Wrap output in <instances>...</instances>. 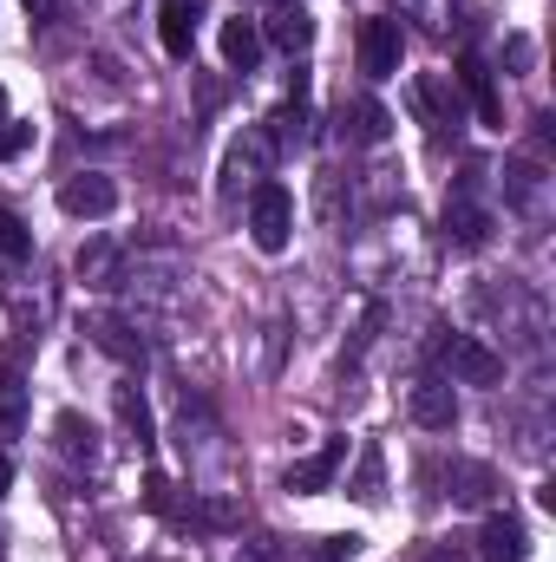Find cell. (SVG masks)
I'll return each instance as SVG.
<instances>
[{
  "mask_svg": "<svg viewBox=\"0 0 556 562\" xmlns=\"http://www.w3.org/2000/svg\"><path fill=\"white\" fill-rule=\"evenodd\" d=\"M26 13H33V20H53V13H59V0H26Z\"/></svg>",
  "mask_w": 556,
  "mask_h": 562,
  "instance_id": "28",
  "label": "cell"
},
{
  "mask_svg": "<svg viewBox=\"0 0 556 562\" xmlns=\"http://www.w3.org/2000/svg\"><path fill=\"white\" fill-rule=\"evenodd\" d=\"M59 210H66V216H79V223H99V216H112V210H119V183H112L105 170H79V177H66V183H59Z\"/></svg>",
  "mask_w": 556,
  "mask_h": 562,
  "instance_id": "4",
  "label": "cell"
},
{
  "mask_svg": "<svg viewBox=\"0 0 556 562\" xmlns=\"http://www.w3.org/2000/svg\"><path fill=\"white\" fill-rule=\"evenodd\" d=\"M0 256H7V262H26V256H33V236H26V223H20L13 210H0Z\"/></svg>",
  "mask_w": 556,
  "mask_h": 562,
  "instance_id": "20",
  "label": "cell"
},
{
  "mask_svg": "<svg viewBox=\"0 0 556 562\" xmlns=\"http://www.w3.org/2000/svg\"><path fill=\"white\" fill-rule=\"evenodd\" d=\"M73 269H79L86 288H119V281H125V256H119L105 236H92V243L79 249V262H73Z\"/></svg>",
  "mask_w": 556,
  "mask_h": 562,
  "instance_id": "14",
  "label": "cell"
},
{
  "mask_svg": "<svg viewBox=\"0 0 556 562\" xmlns=\"http://www.w3.org/2000/svg\"><path fill=\"white\" fill-rule=\"evenodd\" d=\"M216 46H223V66H230V72H249L256 53H263V26L236 13V20H223V40H216Z\"/></svg>",
  "mask_w": 556,
  "mask_h": 562,
  "instance_id": "15",
  "label": "cell"
},
{
  "mask_svg": "<svg viewBox=\"0 0 556 562\" xmlns=\"http://www.w3.org/2000/svg\"><path fill=\"white\" fill-rule=\"evenodd\" d=\"M360 557V537H327L321 543V562H354Z\"/></svg>",
  "mask_w": 556,
  "mask_h": 562,
  "instance_id": "26",
  "label": "cell"
},
{
  "mask_svg": "<svg viewBox=\"0 0 556 562\" xmlns=\"http://www.w3.org/2000/svg\"><path fill=\"white\" fill-rule=\"evenodd\" d=\"M197 13H203V0H164L157 40H164L170 59H190V53H197Z\"/></svg>",
  "mask_w": 556,
  "mask_h": 562,
  "instance_id": "11",
  "label": "cell"
},
{
  "mask_svg": "<svg viewBox=\"0 0 556 562\" xmlns=\"http://www.w3.org/2000/svg\"><path fill=\"white\" fill-rule=\"evenodd\" d=\"M53 445H59V458H73V464H92V458H99V431L79 419V413H59V419H53Z\"/></svg>",
  "mask_w": 556,
  "mask_h": 562,
  "instance_id": "17",
  "label": "cell"
},
{
  "mask_svg": "<svg viewBox=\"0 0 556 562\" xmlns=\"http://www.w3.org/2000/svg\"><path fill=\"white\" fill-rule=\"evenodd\" d=\"M478 550H485V562H524L531 543H524V524H518V517H498V510H491V517H485Z\"/></svg>",
  "mask_w": 556,
  "mask_h": 562,
  "instance_id": "16",
  "label": "cell"
},
{
  "mask_svg": "<svg viewBox=\"0 0 556 562\" xmlns=\"http://www.w3.org/2000/svg\"><path fill=\"white\" fill-rule=\"evenodd\" d=\"M445 367H452V386H498L504 380V360L485 340H471V334H458L445 347Z\"/></svg>",
  "mask_w": 556,
  "mask_h": 562,
  "instance_id": "6",
  "label": "cell"
},
{
  "mask_svg": "<svg viewBox=\"0 0 556 562\" xmlns=\"http://www.w3.org/2000/svg\"><path fill=\"white\" fill-rule=\"evenodd\" d=\"M86 334H92V347H105L112 360L144 367V334L125 321V314H86Z\"/></svg>",
  "mask_w": 556,
  "mask_h": 562,
  "instance_id": "9",
  "label": "cell"
},
{
  "mask_svg": "<svg viewBox=\"0 0 556 562\" xmlns=\"http://www.w3.org/2000/svg\"><path fill=\"white\" fill-rule=\"evenodd\" d=\"M269 170H276V132H269V125H249L243 138L223 150V196L236 203L243 190L269 183Z\"/></svg>",
  "mask_w": 556,
  "mask_h": 562,
  "instance_id": "1",
  "label": "cell"
},
{
  "mask_svg": "<svg viewBox=\"0 0 556 562\" xmlns=\"http://www.w3.org/2000/svg\"><path fill=\"white\" fill-rule=\"evenodd\" d=\"M119 419H125V431H132L138 445H151V413H144V400L132 386H119Z\"/></svg>",
  "mask_w": 556,
  "mask_h": 562,
  "instance_id": "21",
  "label": "cell"
},
{
  "mask_svg": "<svg viewBox=\"0 0 556 562\" xmlns=\"http://www.w3.org/2000/svg\"><path fill=\"white\" fill-rule=\"evenodd\" d=\"M0 112H7V92H0Z\"/></svg>",
  "mask_w": 556,
  "mask_h": 562,
  "instance_id": "31",
  "label": "cell"
},
{
  "mask_svg": "<svg viewBox=\"0 0 556 562\" xmlns=\"http://www.w3.org/2000/svg\"><path fill=\"white\" fill-rule=\"evenodd\" d=\"M400 13H407V20H419V26H432V33L452 20V7H445V0H400Z\"/></svg>",
  "mask_w": 556,
  "mask_h": 562,
  "instance_id": "23",
  "label": "cell"
},
{
  "mask_svg": "<svg viewBox=\"0 0 556 562\" xmlns=\"http://www.w3.org/2000/svg\"><path fill=\"white\" fill-rule=\"evenodd\" d=\"M458 86L471 92V105H478V119H485V125H504V99H498L491 66H485L478 53H465V59H458Z\"/></svg>",
  "mask_w": 556,
  "mask_h": 562,
  "instance_id": "13",
  "label": "cell"
},
{
  "mask_svg": "<svg viewBox=\"0 0 556 562\" xmlns=\"http://www.w3.org/2000/svg\"><path fill=\"white\" fill-rule=\"evenodd\" d=\"M7 484H13V458H0V497H7Z\"/></svg>",
  "mask_w": 556,
  "mask_h": 562,
  "instance_id": "29",
  "label": "cell"
},
{
  "mask_svg": "<svg viewBox=\"0 0 556 562\" xmlns=\"http://www.w3.org/2000/svg\"><path fill=\"white\" fill-rule=\"evenodd\" d=\"M281 138L288 144H308V105H301V92H294V105H281Z\"/></svg>",
  "mask_w": 556,
  "mask_h": 562,
  "instance_id": "24",
  "label": "cell"
},
{
  "mask_svg": "<svg viewBox=\"0 0 556 562\" xmlns=\"http://www.w3.org/2000/svg\"><path fill=\"white\" fill-rule=\"evenodd\" d=\"M407 406H413V419L425 425V431H452V425H458V393H452V380H445V373H425Z\"/></svg>",
  "mask_w": 556,
  "mask_h": 562,
  "instance_id": "8",
  "label": "cell"
},
{
  "mask_svg": "<svg viewBox=\"0 0 556 562\" xmlns=\"http://www.w3.org/2000/svg\"><path fill=\"white\" fill-rule=\"evenodd\" d=\"M249 236H256L263 256H281L288 249V236H294V196L281 183H256L249 190Z\"/></svg>",
  "mask_w": 556,
  "mask_h": 562,
  "instance_id": "2",
  "label": "cell"
},
{
  "mask_svg": "<svg viewBox=\"0 0 556 562\" xmlns=\"http://www.w3.org/2000/svg\"><path fill=\"white\" fill-rule=\"evenodd\" d=\"M341 464H347V438H327L314 458H301V464L288 471V491H301V497H308V491H327Z\"/></svg>",
  "mask_w": 556,
  "mask_h": 562,
  "instance_id": "12",
  "label": "cell"
},
{
  "mask_svg": "<svg viewBox=\"0 0 556 562\" xmlns=\"http://www.w3.org/2000/svg\"><path fill=\"white\" fill-rule=\"evenodd\" d=\"M334 119H341V138H354V144H387L393 138V112H387L380 99H367V92H360V99H341Z\"/></svg>",
  "mask_w": 556,
  "mask_h": 562,
  "instance_id": "7",
  "label": "cell"
},
{
  "mask_svg": "<svg viewBox=\"0 0 556 562\" xmlns=\"http://www.w3.org/2000/svg\"><path fill=\"white\" fill-rule=\"evenodd\" d=\"M256 26H263V40H269L276 53H288V59L314 46V13H308L301 0H276V7H269V13H263Z\"/></svg>",
  "mask_w": 556,
  "mask_h": 562,
  "instance_id": "5",
  "label": "cell"
},
{
  "mask_svg": "<svg viewBox=\"0 0 556 562\" xmlns=\"http://www.w3.org/2000/svg\"><path fill=\"white\" fill-rule=\"evenodd\" d=\"M400 53H407V33H400L393 13L360 20V72H367V79H393V72H400Z\"/></svg>",
  "mask_w": 556,
  "mask_h": 562,
  "instance_id": "3",
  "label": "cell"
},
{
  "mask_svg": "<svg viewBox=\"0 0 556 562\" xmlns=\"http://www.w3.org/2000/svg\"><path fill=\"white\" fill-rule=\"evenodd\" d=\"M0 425H20V386L0 380Z\"/></svg>",
  "mask_w": 556,
  "mask_h": 562,
  "instance_id": "27",
  "label": "cell"
},
{
  "mask_svg": "<svg viewBox=\"0 0 556 562\" xmlns=\"http://www.w3.org/2000/svg\"><path fill=\"white\" fill-rule=\"evenodd\" d=\"M425 562H458V557H452V550H438V557H425Z\"/></svg>",
  "mask_w": 556,
  "mask_h": 562,
  "instance_id": "30",
  "label": "cell"
},
{
  "mask_svg": "<svg viewBox=\"0 0 556 562\" xmlns=\"http://www.w3.org/2000/svg\"><path fill=\"white\" fill-rule=\"evenodd\" d=\"M504 203H518V210H544V170H537L531 157H518V164L504 170Z\"/></svg>",
  "mask_w": 556,
  "mask_h": 562,
  "instance_id": "18",
  "label": "cell"
},
{
  "mask_svg": "<svg viewBox=\"0 0 556 562\" xmlns=\"http://www.w3.org/2000/svg\"><path fill=\"white\" fill-rule=\"evenodd\" d=\"M485 236H491V210H485L471 190H458V196L445 203V243H452V249H478Z\"/></svg>",
  "mask_w": 556,
  "mask_h": 562,
  "instance_id": "10",
  "label": "cell"
},
{
  "mask_svg": "<svg viewBox=\"0 0 556 562\" xmlns=\"http://www.w3.org/2000/svg\"><path fill=\"white\" fill-rule=\"evenodd\" d=\"M419 105H425L438 125H458V112H465V105H458V92H452L438 72H425V79H419Z\"/></svg>",
  "mask_w": 556,
  "mask_h": 562,
  "instance_id": "19",
  "label": "cell"
},
{
  "mask_svg": "<svg viewBox=\"0 0 556 562\" xmlns=\"http://www.w3.org/2000/svg\"><path fill=\"white\" fill-rule=\"evenodd\" d=\"M354 497H360V504H380V451H374V445L360 451V471H354Z\"/></svg>",
  "mask_w": 556,
  "mask_h": 562,
  "instance_id": "22",
  "label": "cell"
},
{
  "mask_svg": "<svg viewBox=\"0 0 556 562\" xmlns=\"http://www.w3.org/2000/svg\"><path fill=\"white\" fill-rule=\"evenodd\" d=\"M26 144H33V125H0V164H7V157H20Z\"/></svg>",
  "mask_w": 556,
  "mask_h": 562,
  "instance_id": "25",
  "label": "cell"
}]
</instances>
